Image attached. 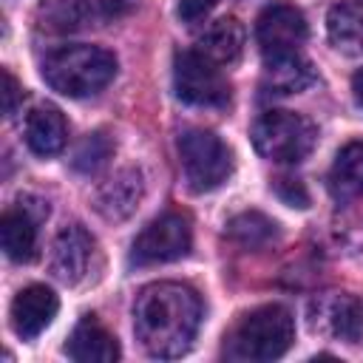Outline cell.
<instances>
[{
	"label": "cell",
	"instance_id": "1",
	"mask_svg": "<svg viewBox=\"0 0 363 363\" xmlns=\"http://www.w3.org/2000/svg\"><path fill=\"white\" fill-rule=\"evenodd\" d=\"M201 326V298L187 284H147L133 303V332L150 357H182Z\"/></svg>",
	"mask_w": 363,
	"mask_h": 363
},
{
	"label": "cell",
	"instance_id": "2",
	"mask_svg": "<svg viewBox=\"0 0 363 363\" xmlns=\"http://www.w3.org/2000/svg\"><path fill=\"white\" fill-rule=\"evenodd\" d=\"M116 77V57L99 45L71 43L45 54L43 79L62 96L82 99L102 91Z\"/></svg>",
	"mask_w": 363,
	"mask_h": 363
},
{
	"label": "cell",
	"instance_id": "3",
	"mask_svg": "<svg viewBox=\"0 0 363 363\" xmlns=\"http://www.w3.org/2000/svg\"><path fill=\"white\" fill-rule=\"evenodd\" d=\"M295 340V320L289 309L278 303L258 306L247 312L233 332L227 335L224 352L233 360H250V363H264L286 354V349Z\"/></svg>",
	"mask_w": 363,
	"mask_h": 363
},
{
	"label": "cell",
	"instance_id": "4",
	"mask_svg": "<svg viewBox=\"0 0 363 363\" xmlns=\"http://www.w3.org/2000/svg\"><path fill=\"white\" fill-rule=\"evenodd\" d=\"M252 147L278 164H298L303 162L315 142H318V130L315 125L295 113V111H267L255 119L252 130Z\"/></svg>",
	"mask_w": 363,
	"mask_h": 363
},
{
	"label": "cell",
	"instance_id": "5",
	"mask_svg": "<svg viewBox=\"0 0 363 363\" xmlns=\"http://www.w3.org/2000/svg\"><path fill=\"white\" fill-rule=\"evenodd\" d=\"M179 159L184 182L193 193H210L221 187L233 173V153L216 136L204 128H187L179 136Z\"/></svg>",
	"mask_w": 363,
	"mask_h": 363
},
{
	"label": "cell",
	"instance_id": "6",
	"mask_svg": "<svg viewBox=\"0 0 363 363\" xmlns=\"http://www.w3.org/2000/svg\"><path fill=\"white\" fill-rule=\"evenodd\" d=\"M173 91L182 102L199 108H224L230 102V82L221 68L201 51H179L173 60Z\"/></svg>",
	"mask_w": 363,
	"mask_h": 363
},
{
	"label": "cell",
	"instance_id": "7",
	"mask_svg": "<svg viewBox=\"0 0 363 363\" xmlns=\"http://www.w3.org/2000/svg\"><path fill=\"white\" fill-rule=\"evenodd\" d=\"M190 247H193L190 218L184 213H162L133 238L130 264L153 267V264L179 261L190 252Z\"/></svg>",
	"mask_w": 363,
	"mask_h": 363
},
{
	"label": "cell",
	"instance_id": "8",
	"mask_svg": "<svg viewBox=\"0 0 363 363\" xmlns=\"http://www.w3.org/2000/svg\"><path fill=\"white\" fill-rule=\"evenodd\" d=\"M306 34H309L306 17L295 6H286V3L267 6L255 23V40L264 57L298 51L306 43Z\"/></svg>",
	"mask_w": 363,
	"mask_h": 363
},
{
	"label": "cell",
	"instance_id": "9",
	"mask_svg": "<svg viewBox=\"0 0 363 363\" xmlns=\"http://www.w3.org/2000/svg\"><path fill=\"white\" fill-rule=\"evenodd\" d=\"M309 323L320 335L357 343L363 337V301L346 292H329L309 306Z\"/></svg>",
	"mask_w": 363,
	"mask_h": 363
},
{
	"label": "cell",
	"instance_id": "10",
	"mask_svg": "<svg viewBox=\"0 0 363 363\" xmlns=\"http://www.w3.org/2000/svg\"><path fill=\"white\" fill-rule=\"evenodd\" d=\"M94 238L88 230H82L79 224H68L57 233L54 244H51V272L54 278H60L62 284L74 286L79 284L94 261Z\"/></svg>",
	"mask_w": 363,
	"mask_h": 363
},
{
	"label": "cell",
	"instance_id": "11",
	"mask_svg": "<svg viewBox=\"0 0 363 363\" xmlns=\"http://www.w3.org/2000/svg\"><path fill=\"white\" fill-rule=\"evenodd\" d=\"M57 309H60V301L45 284H31V286L20 289L17 298L11 301L14 335L23 340H34L40 332H45L51 326V320L57 318Z\"/></svg>",
	"mask_w": 363,
	"mask_h": 363
},
{
	"label": "cell",
	"instance_id": "12",
	"mask_svg": "<svg viewBox=\"0 0 363 363\" xmlns=\"http://www.w3.org/2000/svg\"><path fill=\"white\" fill-rule=\"evenodd\" d=\"M142 196H145L142 173L133 167H125L96 190L94 207L105 221H125L139 207Z\"/></svg>",
	"mask_w": 363,
	"mask_h": 363
},
{
	"label": "cell",
	"instance_id": "13",
	"mask_svg": "<svg viewBox=\"0 0 363 363\" xmlns=\"http://www.w3.org/2000/svg\"><path fill=\"white\" fill-rule=\"evenodd\" d=\"M26 145L37 156H57L68 142V122L60 108L43 102L26 113Z\"/></svg>",
	"mask_w": 363,
	"mask_h": 363
},
{
	"label": "cell",
	"instance_id": "14",
	"mask_svg": "<svg viewBox=\"0 0 363 363\" xmlns=\"http://www.w3.org/2000/svg\"><path fill=\"white\" fill-rule=\"evenodd\" d=\"M312 82H315V68H312V62L306 57H301V51L264 57L261 88L267 94L289 96V94H298L303 88H309Z\"/></svg>",
	"mask_w": 363,
	"mask_h": 363
},
{
	"label": "cell",
	"instance_id": "15",
	"mask_svg": "<svg viewBox=\"0 0 363 363\" xmlns=\"http://www.w3.org/2000/svg\"><path fill=\"white\" fill-rule=\"evenodd\" d=\"M65 354L79 363H113L119 357V343L94 315H85L74 326L65 343Z\"/></svg>",
	"mask_w": 363,
	"mask_h": 363
},
{
	"label": "cell",
	"instance_id": "16",
	"mask_svg": "<svg viewBox=\"0 0 363 363\" xmlns=\"http://www.w3.org/2000/svg\"><path fill=\"white\" fill-rule=\"evenodd\" d=\"M43 216H31L28 204L9 207L0 218V241L11 261L28 264L37 255V221Z\"/></svg>",
	"mask_w": 363,
	"mask_h": 363
},
{
	"label": "cell",
	"instance_id": "17",
	"mask_svg": "<svg viewBox=\"0 0 363 363\" xmlns=\"http://www.w3.org/2000/svg\"><path fill=\"white\" fill-rule=\"evenodd\" d=\"M329 43L343 57H363V0H340L326 14Z\"/></svg>",
	"mask_w": 363,
	"mask_h": 363
},
{
	"label": "cell",
	"instance_id": "18",
	"mask_svg": "<svg viewBox=\"0 0 363 363\" xmlns=\"http://www.w3.org/2000/svg\"><path fill=\"white\" fill-rule=\"evenodd\" d=\"M247 43V31L235 17H221L204 28L199 37V51L216 65H233L241 60Z\"/></svg>",
	"mask_w": 363,
	"mask_h": 363
},
{
	"label": "cell",
	"instance_id": "19",
	"mask_svg": "<svg viewBox=\"0 0 363 363\" xmlns=\"http://www.w3.org/2000/svg\"><path fill=\"white\" fill-rule=\"evenodd\" d=\"M329 190L337 201L363 193V142H349L337 150L329 167Z\"/></svg>",
	"mask_w": 363,
	"mask_h": 363
},
{
	"label": "cell",
	"instance_id": "20",
	"mask_svg": "<svg viewBox=\"0 0 363 363\" xmlns=\"http://www.w3.org/2000/svg\"><path fill=\"white\" fill-rule=\"evenodd\" d=\"M91 20L88 0H43L37 6V28L51 34H74Z\"/></svg>",
	"mask_w": 363,
	"mask_h": 363
},
{
	"label": "cell",
	"instance_id": "21",
	"mask_svg": "<svg viewBox=\"0 0 363 363\" xmlns=\"http://www.w3.org/2000/svg\"><path fill=\"white\" fill-rule=\"evenodd\" d=\"M227 233H230V238L238 241L241 247L255 250V247L269 244V241L278 235V224H275L269 216L258 213V210H247V213H238L235 218H230Z\"/></svg>",
	"mask_w": 363,
	"mask_h": 363
},
{
	"label": "cell",
	"instance_id": "22",
	"mask_svg": "<svg viewBox=\"0 0 363 363\" xmlns=\"http://www.w3.org/2000/svg\"><path fill=\"white\" fill-rule=\"evenodd\" d=\"M111 156H113V142H111V136H108L105 130H94V133H88V136L79 142V147L74 150L71 164H74V170L91 176V173H99V170L111 162Z\"/></svg>",
	"mask_w": 363,
	"mask_h": 363
},
{
	"label": "cell",
	"instance_id": "23",
	"mask_svg": "<svg viewBox=\"0 0 363 363\" xmlns=\"http://www.w3.org/2000/svg\"><path fill=\"white\" fill-rule=\"evenodd\" d=\"M275 196H278L284 204L301 207V210L309 204V193H306L303 182H298V179H278V182H275Z\"/></svg>",
	"mask_w": 363,
	"mask_h": 363
},
{
	"label": "cell",
	"instance_id": "24",
	"mask_svg": "<svg viewBox=\"0 0 363 363\" xmlns=\"http://www.w3.org/2000/svg\"><path fill=\"white\" fill-rule=\"evenodd\" d=\"M218 0H179L176 6V14L184 20V23H196L201 17H207L213 9H216Z\"/></svg>",
	"mask_w": 363,
	"mask_h": 363
},
{
	"label": "cell",
	"instance_id": "25",
	"mask_svg": "<svg viewBox=\"0 0 363 363\" xmlns=\"http://www.w3.org/2000/svg\"><path fill=\"white\" fill-rule=\"evenodd\" d=\"M0 94H3V113L11 116L17 111V102L23 99V88L17 85V79L9 71H3V91Z\"/></svg>",
	"mask_w": 363,
	"mask_h": 363
},
{
	"label": "cell",
	"instance_id": "26",
	"mask_svg": "<svg viewBox=\"0 0 363 363\" xmlns=\"http://www.w3.org/2000/svg\"><path fill=\"white\" fill-rule=\"evenodd\" d=\"M352 94H354L357 105L363 108V68H357V71H354V77H352Z\"/></svg>",
	"mask_w": 363,
	"mask_h": 363
}]
</instances>
